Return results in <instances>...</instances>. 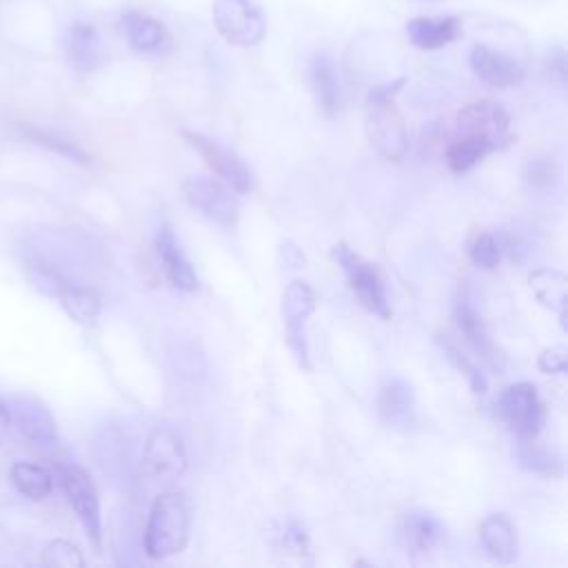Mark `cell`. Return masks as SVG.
I'll return each instance as SVG.
<instances>
[{
	"label": "cell",
	"instance_id": "d4e9b609",
	"mask_svg": "<svg viewBox=\"0 0 568 568\" xmlns=\"http://www.w3.org/2000/svg\"><path fill=\"white\" fill-rule=\"evenodd\" d=\"M453 315H455V324L459 328V333L464 335V339L468 342V346L484 355V357H493V342L488 337V331L481 322V317L477 315V311L473 308V304L468 302V297H459L455 308H453Z\"/></svg>",
	"mask_w": 568,
	"mask_h": 568
},
{
	"label": "cell",
	"instance_id": "7402d4cb",
	"mask_svg": "<svg viewBox=\"0 0 568 568\" xmlns=\"http://www.w3.org/2000/svg\"><path fill=\"white\" fill-rule=\"evenodd\" d=\"M60 306L67 311V315L78 324H93L100 315L102 297L93 286L69 282L55 297Z\"/></svg>",
	"mask_w": 568,
	"mask_h": 568
},
{
	"label": "cell",
	"instance_id": "3957f363",
	"mask_svg": "<svg viewBox=\"0 0 568 568\" xmlns=\"http://www.w3.org/2000/svg\"><path fill=\"white\" fill-rule=\"evenodd\" d=\"M333 260L339 264V268L346 275V282L351 291L355 293L357 302L379 320H390V302L386 295L384 280L375 264L362 260L346 242H337L331 251Z\"/></svg>",
	"mask_w": 568,
	"mask_h": 568
},
{
	"label": "cell",
	"instance_id": "f546056e",
	"mask_svg": "<svg viewBox=\"0 0 568 568\" xmlns=\"http://www.w3.org/2000/svg\"><path fill=\"white\" fill-rule=\"evenodd\" d=\"M537 366H539V371L546 373V375H561V373H566V368H568L566 351L559 348V346H552V348L541 351V355H539V359H537Z\"/></svg>",
	"mask_w": 568,
	"mask_h": 568
},
{
	"label": "cell",
	"instance_id": "44dd1931",
	"mask_svg": "<svg viewBox=\"0 0 568 568\" xmlns=\"http://www.w3.org/2000/svg\"><path fill=\"white\" fill-rule=\"evenodd\" d=\"M528 284L535 293V297L555 311L559 315L561 326L566 328V306H568V293H566V277L559 271L552 268H535L528 275Z\"/></svg>",
	"mask_w": 568,
	"mask_h": 568
},
{
	"label": "cell",
	"instance_id": "9a60e30c",
	"mask_svg": "<svg viewBox=\"0 0 568 568\" xmlns=\"http://www.w3.org/2000/svg\"><path fill=\"white\" fill-rule=\"evenodd\" d=\"M120 31L129 47L144 55H162L171 49V36L166 27L149 13L126 11L120 16Z\"/></svg>",
	"mask_w": 568,
	"mask_h": 568
},
{
	"label": "cell",
	"instance_id": "484cf974",
	"mask_svg": "<svg viewBox=\"0 0 568 568\" xmlns=\"http://www.w3.org/2000/svg\"><path fill=\"white\" fill-rule=\"evenodd\" d=\"M24 138H29L31 142L40 144V146H47L51 151H55L58 155L71 160V162H78V164H89V155L84 153V149L69 140L67 135L58 133V131H44V129H36V126H27L24 129Z\"/></svg>",
	"mask_w": 568,
	"mask_h": 568
},
{
	"label": "cell",
	"instance_id": "d6986e66",
	"mask_svg": "<svg viewBox=\"0 0 568 568\" xmlns=\"http://www.w3.org/2000/svg\"><path fill=\"white\" fill-rule=\"evenodd\" d=\"M479 541L495 564H513L517 559V530L506 513H490L479 526Z\"/></svg>",
	"mask_w": 568,
	"mask_h": 568
},
{
	"label": "cell",
	"instance_id": "4316f807",
	"mask_svg": "<svg viewBox=\"0 0 568 568\" xmlns=\"http://www.w3.org/2000/svg\"><path fill=\"white\" fill-rule=\"evenodd\" d=\"M42 561L47 566H58V568H80L84 566V557L75 544L69 539H51L42 548Z\"/></svg>",
	"mask_w": 568,
	"mask_h": 568
},
{
	"label": "cell",
	"instance_id": "7a4b0ae2",
	"mask_svg": "<svg viewBox=\"0 0 568 568\" xmlns=\"http://www.w3.org/2000/svg\"><path fill=\"white\" fill-rule=\"evenodd\" d=\"M406 78H397L395 82L379 84L368 93V115H366V133L373 149L390 160H404L408 151V131L402 113L395 106V95L404 87Z\"/></svg>",
	"mask_w": 568,
	"mask_h": 568
},
{
	"label": "cell",
	"instance_id": "9c48e42d",
	"mask_svg": "<svg viewBox=\"0 0 568 568\" xmlns=\"http://www.w3.org/2000/svg\"><path fill=\"white\" fill-rule=\"evenodd\" d=\"M182 193L189 206L202 217L220 229H235L240 220V202L233 195V189L213 178H186L182 182Z\"/></svg>",
	"mask_w": 568,
	"mask_h": 568
},
{
	"label": "cell",
	"instance_id": "7c38bea8",
	"mask_svg": "<svg viewBox=\"0 0 568 568\" xmlns=\"http://www.w3.org/2000/svg\"><path fill=\"white\" fill-rule=\"evenodd\" d=\"M189 457L182 437L169 428L158 426L149 433L142 450V468L158 481H171L186 473Z\"/></svg>",
	"mask_w": 568,
	"mask_h": 568
},
{
	"label": "cell",
	"instance_id": "8fae6325",
	"mask_svg": "<svg viewBox=\"0 0 568 568\" xmlns=\"http://www.w3.org/2000/svg\"><path fill=\"white\" fill-rule=\"evenodd\" d=\"M315 306H317V295L306 282L293 280L286 286L284 297H282L284 339H286V346L291 348V353L295 355L297 364L304 371H311V355H308V342H306L304 326H306L308 317L313 315Z\"/></svg>",
	"mask_w": 568,
	"mask_h": 568
},
{
	"label": "cell",
	"instance_id": "5b68a950",
	"mask_svg": "<svg viewBox=\"0 0 568 568\" xmlns=\"http://www.w3.org/2000/svg\"><path fill=\"white\" fill-rule=\"evenodd\" d=\"M55 479L60 481L69 506L73 508L78 521L84 528L87 539L95 550L102 546V515H100V497L91 475L78 464H60L55 470Z\"/></svg>",
	"mask_w": 568,
	"mask_h": 568
},
{
	"label": "cell",
	"instance_id": "f1b7e54d",
	"mask_svg": "<svg viewBox=\"0 0 568 568\" xmlns=\"http://www.w3.org/2000/svg\"><path fill=\"white\" fill-rule=\"evenodd\" d=\"M446 353H448V357L453 359V364L468 377V384H470L473 393L484 395V393H486V379H484V375L479 373V368H477L453 342H446Z\"/></svg>",
	"mask_w": 568,
	"mask_h": 568
},
{
	"label": "cell",
	"instance_id": "4dcf8cb0",
	"mask_svg": "<svg viewBox=\"0 0 568 568\" xmlns=\"http://www.w3.org/2000/svg\"><path fill=\"white\" fill-rule=\"evenodd\" d=\"M11 433H13L11 408H9V402L4 397H0V446H4L9 442Z\"/></svg>",
	"mask_w": 568,
	"mask_h": 568
},
{
	"label": "cell",
	"instance_id": "8992f818",
	"mask_svg": "<svg viewBox=\"0 0 568 568\" xmlns=\"http://www.w3.org/2000/svg\"><path fill=\"white\" fill-rule=\"evenodd\" d=\"M7 402L11 408L13 430L24 446L38 455L51 457L60 446V437L49 408L33 395H13Z\"/></svg>",
	"mask_w": 568,
	"mask_h": 568
},
{
	"label": "cell",
	"instance_id": "52a82bcc",
	"mask_svg": "<svg viewBox=\"0 0 568 568\" xmlns=\"http://www.w3.org/2000/svg\"><path fill=\"white\" fill-rule=\"evenodd\" d=\"M213 24L233 47H255L266 36V20L253 0H213Z\"/></svg>",
	"mask_w": 568,
	"mask_h": 568
},
{
	"label": "cell",
	"instance_id": "e0dca14e",
	"mask_svg": "<svg viewBox=\"0 0 568 568\" xmlns=\"http://www.w3.org/2000/svg\"><path fill=\"white\" fill-rule=\"evenodd\" d=\"M406 36L413 47L424 51L442 49L464 36V22L459 16H442V18H413L406 22Z\"/></svg>",
	"mask_w": 568,
	"mask_h": 568
},
{
	"label": "cell",
	"instance_id": "2e32d148",
	"mask_svg": "<svg viewBox=\"0 0 568 568\" xmlns=\"http://www.w3.org/2000/svg\"><path fill=\"white\" fill-rule=\"evenodd\" d=\"M375 410L384 422L393 426L410 424L415 413V395L410 384L399 375H386L377 388Z\"/></svg>",
	"mask_w": 568,
	"mask_h": 568
},
{
	"label": "cell",
	"instance_id": "603a6c76",
	"mask_svg": "<svg viewBox=\"0 0 568 568\" xmlns=\"http://www.w3.org/2000/svg\"><path fill=\"white\" fill-rule=\"evenodd\" d=\"M444 528L437 517L426 510H410L402 521V537L410 552H426L442 539Z\"/></svg>",
	"mask_w": 568,
	"mask_h": 568
},
{
	"label": "cell",
	"instance_id": "cb8c5ba5",
	"mask_svg": "<svg viewBox=\"0 0 568 568\" xmlns=\"http://www.w3.org/2000/svg\"><path fill=\"white\" fill-rule=\"evenodd\" d=\"M9 477L18 493L33 501L47 499L55 486V473L33 462H16L9 470Z\"/></svg>",
	"mask_w": 568,
	"mask_h": 568
},
{
	"label": "cell",
	"instance_id": "1f68e13d",
	"mask_svg": "<svg viewBox=\"0 0 568 568\" xmlns=\"http://www.w3.org/2000/svg\"><path fill=\"white\" fill-rule=\"evenodd\" d=\"M426 2H439V0H426Z\"/></svg>",
	"mask_w": 568,
	"mask_h": 568
},
{
	"label": "cell",
	"instance_id": "ffe728a7",
	"mask_svg": "<svg viewBox=\"0 0 568 568\" xmlns=\"http://www.w3.org/2000/svg\"><path fill=\"white\" fill-rule=\"evenodd\" d=\"M67 58L80 71H93L102 62V42L95 27L87 22H73L64 40Z\"/></svg>",
	"mask_w": 568,
	"mask_h": 568
},
{
	"label": "cell",
	"instance_id": "4fadbf2b",
	"mask_svg": "<svg viewBox=\"0 0 568 568\" xmlns=\"http://www.w3.org/2000/svg\"><path fill=\"white\" fill-rule=\"evenodd\" d=\"M468 64L484 84L495 89H508L524 82V67L515 58L495 51L481 42L470 47Z\"/></svg>",
	"mask_w": 568,
	"mask_h": 568
},
{
	"label": "cell",
	"instance_id": "6da1fadb",
	"mask_svg": "<svg viewBox=\"0 0 568 568\" xmlns=\"http://www.w3.org/2000/svg\"><path fill=\"white\" fill-rule=\"evenodd\" d=\"M191 532V501L180 490L160 493L144 526V552L151 559H166L184 550Z\"/></svg>",
	"mask_w": 568,
	"mask_h": 568
},
{
	"label": "cell",
	"instance_id": "ac0fdd59",
	"mask_svg": "<svg viewBox=\"0 0 568 568\" xmlns=\"http://www.w3.org/2000/svg\"><path fill=\"white\" fill-rule=\"evenodd\" d=\"M308 82L324 118H335L342 106V82L331 55L315 53L308 62Z\"/></svg>",
	"mask_w": 568,
	"mask_h": 568
},
{
	"label": "cell",
	"instance_id": "277c9868",
	"mask_svg": "<svg viewBox=\"0 0 568 568\" xmlns=\"http://www.w3.org/2000/svg\"><path fill=\"white\" fill-rule=\"evenodd\" d=\"M495 413L519 439H537L546 424V406L530 382L504 386L497 395Z\"/></svg>",
	"mask_w": 568,
	"mask_h": 568
},
{
	"label": "cell",
	"instance_id": "5bb4252c",
	"mask_svg": "<svg viewBox=\"0 0 568 568\" xmlns=\"http://www.w3.org/2000/svg\"><path fill=\"white\" fill-rule=\"evenodd\" d=\"M155 253H158L162 273L173 288L191 293L200 286V280H197V273H195L191 260L184 255L178 237L173 235V231L166 224H162L158 229Z\"/></svg>",
	"mask_w": 568,
	"mask_h": 568
},
{
	"label": "cell",
	"instance_id": "83f0119b",
	"mask_svg": "<svg viewBox=\"0 0 568 568\" xmlns=\"http://www.w3.org/2000/svg\"><path fill=\"white\" fill-rule=\"evenodd\" d=\"M468 255H470L475 266H479L484 271H493L501 260V246H499V242L493 233H479L473 240V244L468 248Z\"/></svg>",
	"mask_w": 568,
	"mask_h": 568
},
{
	"label": "cell",
	"instance_id": "ba28073f",
	"mask_svg": "<svg viewBox=\"0 0 568 568\" xmlns=\"http://www.w3.org/2000/svg\"><path fill=\"white\" fill-rule=\"evenodd\" d=\"M453 138L486 142L497 151L510 140V115L493 100L470 102L457 113Z\"/></svg>",
	"mask_w": 568,
	"mask_h": 568
},
{
	"label": "cell",
	"instance_id": "30bf717a",
	"mask_svg": "<svg viewBox=\"0 0 568 568\" xmlns=\"http://www.w3.org/2000/svg\"><path fill=\"white\" fill-rule=\"evenodd\" d=\"M182 135L184 140L189 142V146H193L200 158L204 160V164L229 186L233 189V193H240V195H248L255 186V178H253V171L251 166L231 149L222 146L220 142L197 133V131H189V129H182Z\"/></svg>",
	"mask_w": 568,
	"mask_h": 568
}]
</instances>
